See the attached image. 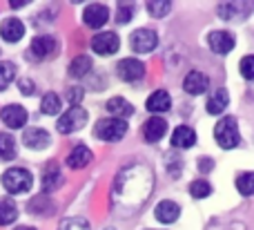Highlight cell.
Returning <instances> with one entry per match:
<instances>
[{"instance_id": "6da1fadb", "label": "cell", "mask_w": 254, "mask_h": 230, "mask_svg": "<svg viewBox=\"0 0 254 230\" xmlns=\"http://www.w3.org/2000/svg\"><path fill=\"white\" fill-rule=\"evenodd\" d=\"M154 188V174L147 165L134 163L127 165L125 170H121L119 177L114 181V197L116 204L123 206H143V201L149 197Z\"/></svg>"}, {"instance_id": "7a4b0ae2", "label": "cell", "mask_w": 254, "mask_h": 230, "mask_svg": "<svg viewBox=\"0 0 254 230\" xmlns=\"http://www.w3.org/2000/svg\"><path fill=\"white\" fill-rule=\"evenodd\" d=\"M214 139L219 141L221 148L232 150L241 143V134H239V123L234 116H225L214 125Z\"/></svg>"}, {"instance_id": "3957f363", "label": "cell", "mask_w": 254, "mask_h": 230, "mask_svg": "<svg viewBox=\"0 0 254 230\" xmlns=\"http://www.w3.org/2000/svg\"><path fill=\"white\" fill-rule=\"evenodd\" d=\"M34 183V177H31L29 170L25 168H9L7 172L2 174V188L11 195H20V192H27Z\"/></svg>"}, {"instance_id": "277c9868", "label": "cell", "mask_w": 254, "mask_h": 230, "mask_svg": "<svg viewBox=\"0 0 254 230\" xmlns=\"http://www.w3.org/2000/svg\"><path fill=\"white\" fill-rule=\"evenodd\" d=\"M127 132V121H121V119H101L94 128V134H96L101 141H121Z\"/></svg>"}, {"instance_id": "5b68a950", "label": "cell", "mask_w": 254, "mask_h": 230, "mask_svg": "<svg viewBox=\"0 0 254 230\" xmlns=\"http://www.w3.org/2000/svg\"><path fill=\"white\" fill-rule=\"evenodd\" d=\"M87 119H89L87 110H83L80 105H74V107H69V110L61 116V119H58L56 128H58V132H61V134H71V132H76V130L85 128Z\"/></svg>"}, {"instance_id": "8992f818", "label": "cell", "mask_w": 254, "mask_h": 230, "mask_svg": "<svg viewBox=\"0 0 254 230\" xmlns=\"http://www.w3.org/2000/svg\"><path fill=\"white\" fill-rule=\"evenodd\" d=\"M129 45H131V49H134L136 54H149V52H154V49H156L158 36H156V31L145 29V27H143V29H136L134 34H131Z\"/></svg>"}, {"instance_id": "52a82bcc", "label": "cell", "mask_w": 254, "mask_h": 230, "mask_svg": "<svg viewBox=\"0 0 254 230\" xmlns=\"http://www.w3.org/2000/svg\"><path fill=\"white\" fill-rule=\"evenodd\" d=\"M116 74L127 83H136V80H140L145 76V65L138 58H123L116 65Z\"/></svg>"}, {"instance_id": "ba28073f", "label": "cell", "mask_w": 254, "mask_h": 230, "mask_svg": "<svg viewBox=\"0 0 254 230\" xmlns=\"http://www.w3.org/2000/svg\"><path fill=\"white\" fill-rule=\"evenodd\" d=\"M121 47V40L114 31H103V34H96L92 38V49L101 56H110V54H116Z\"/></svg>"}, {"instance_id": "9c48e42d", "label": "cell", "mask_w": 254, "mask_h": 230, "mask_svg": "<svg viewBox=\"0 0 254 230\" xmlns=\"http://www.w3.org/2000/svg\"><path fill=\"white\" fill-rule=\"evenodd\" d=\"M83 20L87 27L98 29V27H103L110 20V9L105 4H87V9L83 11Z\"/></svg>"}, {"instance_id": "30bf717a", "label": "cell", "mask_w": 254, "mask_h": 230, "mask_svg": "<svg viewBox=\"0 0 254 230\" xmlns=\"http://www.w3.org/2000/svg\"><path fill=\"white\" fill-rule=\"evenodd\" d=\"M54 49H56V40H54L52 36H36V38L31 40L29 54L34 61H45V58H49L54 54Z\"/></svg>"}, {"instance_id": "8fae6325", "label": "cell", "mask_w": 254, "mask_h": 230, "mask_svg": "<svg viewBox=\"0 0 254 230\" xmlns=\"http://www.w3.org/2000/svg\"><path fill=\"white\" fill-rule=\"evenodd\" d=\"M22 141H25V146L31 148V150H45V148L52 143V137H49V132L43 128H29L22 134Z\"/></svg>"}, {"instance_id": "7c38bea8", "label": "cell", "mask_w": 254, "mask_h": 230, "mask_svg": "<svg viewBox=\"0 0 254 230\" xmlns=\"http://www.w3.org/2000/svg\"><path fill=\"white\" fill-rule=\"evenodd\" d=\"M0 119H2V123L7 128H13V130L22 128L27 123V110L22 105H7L0 112Z\"/></svg>"}, {"instance_id": "4fadbf2b", "label": "cell", "mask_w": 254, "mask_h": 230, "mask_svg": "<svg viewBox=\"0 0 254 230\" xmlns=\"http://www.w3.org/2000/svg\"><path fill=\"white\" fill-rule=\"evenodd\" d=\"M165 132H167V123L161 116H152V119H147L143 123V137H145V141H149V143L161 141V139L165 137Z\"/></svg>"}, {"instance_id": "5bb4252c", "label": "cell", "mask_w": 254, "mask_h": 230, "mask_svg": "<svg viewBox=\"0 0 254 230\" xmlns=\"http://www.w3.org/2000/svg\"><path fill=\"white\" fill-rule=\"evenodd\" d=\"M254 11V2H246V4H237V2H225L219 7V13L228 20H243Z\"/></svg>"}, {"instance_id": "9a60e30c", "label": "cell", "mask_w": 254, "mask_h": 230, "mask_svg": "<svg viewBox=\"0 0 254 230\" xmlns=\"http://www.w3.org/2000/svg\"><path fill=\"white\" fill-rule=\"evenodd\" d=\"M207 43H210L212 52L216 54H228L234 49V36L230 34V31H212L210 38H207Z\"/></svg>"}, {"instance_id": "2e32d148", "label": "cell", "mask_w": 254, "mask_h": 230, "mask_svg": "<svg viewBox=\"0 0 254 230\" xmlns=\"http://www.w3.org/2000/svg\"><path fill=\"white\" fill-rule=\"evenodd\" d=\"M183 87H185V92L188 94H203V92H207V87H210V78H207L205 74H201V72H190L188 76H185V80H183Z\"/></svg>"}, {"instance_id": "e0dca14e", "label": "cell", "mask_w": 254, "mask_h": 230, "mask_svg": "<svg viewBox=\"0 0 254 230\" xmlns=\"http://www.w3.org/2000/svg\"><path fill=\"white\" fill-rule=\"evenodd\" d=\"M194 143H196V132L192 128H188V125H179L174 130V134H172V146L179 148V150H188Z\"/></svg>"}, {"instance_id": "ac0fdd59", "label": "cell", "mask_w": 254, "mask_h": 230, "mask_svg": "<svg viewBox=\"0 0 254 230\" xmlns=\"http://www.w3.org/2000/svg\"><path fill=\"white\" fill-rule=\"evenodd\" d=\"M0 36H2L7 43H18V40L25 36V25H22L18 18H7L0 27Z\"/></svg>"}, {"instance_id": "d6986e66", "label": "cell", "mask_w": 254, "mask_h": 230, "mask_svg": "<svg viewBox=\"0 0 254 230\" xmlns=\"http://www.w3.org/2000/svg\"><path fill=\"white\" fill-rule=\"evenodd\" d=\"M63 186V174H61V168L56 163H47L43 172V192H54Z\"/></svg>"}, {"instance_id": "ffe728a7", "label": "cell", "mask_w": 254, "mask_h": 230, "mask_svg": "<svg viewBox=\"0 0 254 230\" xmlns=\"http://www.w3.org/2000/svg\"><path fill=\"white\" fill-rule=\"evenodd\" d=\"M92 159H94V154H92V150H89V148L76 146L74 150L69 152V156H67V165H69V168H74V170H80V168H85V165L92 163Z\"/></svg>"}, {"instance_id": "44dd1931", "label": "cell", "mask_w": 254, "mask_h": 230, "mask_svg": "<svg viewBox=\"0 0 254 230\" xmlns=\"http://www.w3.org/2000/svg\"><path fill=\"white\" fill-rule=\"evenodd\" d=\"M154 215H156V219L161 224H174L181 217V208L174 201H161L156 206V210H154Z\"/></svg>"}, {"instance_id": "7402d4cb", "label": "cell", "mask_w": 254, "mask_h": 230, "mask_svg": "<svg viewBox=\"0 0 254 230\" xmlns=\"http://www.w3.org/2000/svg\"><path fill=\"white\" fill-rule=\"evenodd\" d=\"M147 110L154 112V114H161V112H167L172 107V96L165 92V89H156L152 96L147 98Z\"/></svg>"}, {"instance_id": "603a6c76", "label": "cell", "mask_w": 254, "mask_h": 230, "mask_svg": "<svg viewBox=\"0 0 254 230\" xmlns=\"http://www.w3.org/2000/svg\"><path fill=\"white\" fill-rule=\"evenodd\" d=\"M107 110L112 112V116H114V119H121V121H125L127 116L134 114V105H131L129 101H125L123 96L110 98V101H107Z\"/></svg>"}, {"instance_id": "cb8c5ba5", "label": "cell", "mask_w": 254, "mask_h": 230, "mask_svg": "<svg viewBox=\"0 0 254 230\" xmlns=\"http://www.w3.org/2000/svg\"><path fill=\"white\" fill-rule=\"evenodd\" d=\"M228 103H230L228 89L219 87L210 94V98H207V112H210V114H221V112L228 107Z\"/></svg>"}, {"instance_id": "d4e9b609", "label": "cell", "mask_w": 254, "mask_h": 230, "mask_svg": "<svg viewBox=\"0 0 254 230\" xmlns=\"http://www.w3.org/2000/svg\"><path fill=\"white\" fill-rule=\"evenodd\" d=\"M18 208L11 199H0V226H9L11 222H16Z\"/></svg>"}, {"instance_id": "484cf974", "label": "cell", "mask_w": 254, "mask_h": 230, "mask_svg": "<svg viewBox=\"0 0 254 230\" xmlns=\"http://www.w3.org/2000/svg\"><path fill=\"white\" fill-rule=\"evenodd\" d=\"M92 70V58L85 56V54H80V56H76L74 61H71L69 65V74L76 76V78H80V76H85L87 72Z\"/></svg>"}, {"instance_id": "4316f807", "label": "cell", "mask_w": 254, "mask_h": 230, "mask_svg": "<svg viewBox=\"0 0 254 230\" xmlns=\"http://www.w3.org/2000/svg\"><path fill=\"white\" fill-rule=\"evenodd\" d=\"M16 156V141L11 134H0V159L11 161Z\"/></svg>"}, {"instance_id": "83f0119b", "label": "cell", "mask_w": 254, "mask_h": 230, "mask_svg": "<svg viewBox=\"0 0 254 230\" xmlns=\"http://www.w3.org/2000/svg\"><path fill=\"white\" fill-rule=\"evenodd\" d=\"M13 78H16V65L9 61H2L0 63V92L7 89Z\"/></svg>"}, {"instance_id": "f1b7e54d", "label": "cell", "mask_w": 254, "mask_h": 230, "mask_svg": "<svg viewBox=\"0 0 254 230\" xmlns=\"http://www.w3.org/2000/svg\"><path fill=\"white\" fill-rule=\"evenodd\" d=\"M40 110L45 112V114H58L61 112V98H58V94H54V92H49V94H45L43 96V101H40Z\"/></svg>"}, {"instance_id": "f546056e", "label": "cell", "mask_w": 254, "mask_h": 230, "mask_svg": "<svg viewBox=\"0 0 254 230\" xmlns=\"http://www.w3.org/2000/svg\"><path fill=\"white\" fill-rule=\"evenodd\" d=\"M190 195L194 197V199H205V197L212 195V186L210 181H205V179H196V181L190 183Z\"/></svg>"}, {"instance_id": "4dcf8cb0", "label": "cell", "mask_w": 254, "mask_h": 230, "mask_svg": "<svg viewBox=\"0 0 254 230\" xmlns=\"http://www.w3.org/2000/svg\"><path fill=\"white\" fill-rule=\"evenodd\" d=\"M237 188H239V192H241V195H246V197L254 195V172H243V174H239Z\"/></svg>"}, {"instance_id": "1f68e13d", "label": "cell", "mask_w": 254, "mask_h": 230, "mask_svg": "<svg viewBox=\"0 0 254 230\" xmlns=\"http://www.w3.org/2000/svg\"><path fill=\"white\" fill-rule=\"evenodd\" d=\"M170 9H172V4L165 2V0H154V2H147V11H149V16H154V18L167 16Z\"/></svg>"}, {"instance_id": "d6a6232c", "label": "cell", "mask_w": 254, "mask_h": 230, "mask_svg": "<svg viewBox=\"0 0 254 230\" xmlns=\"http://www.w3.org/2000/svg\"><path fill=\"white\" fill-rule=\"evenodd\" d=\"M58 230H89V224L83 217H69L61 224Z\"/></svg>"}, {"instance_id": "836d02e7", "label": "cell", "mask_w": 254, "mask_h": 230, "mask_svg": "<svg viewBox=\"0 0 254 230\" xmlns=\"http://www.w3.org/2000/svg\"><path fill=\"white\" fill-rule=\"evenodd\" d=\"M241 74H243V78L254 80V56H246L241 61Z\"/></svg>"}, {"instance_id": "e575fe53", "label": "cell", "mask_w": 254, "mask_h": 230, "mask_svg": "<svg viewBox=\"0 0 254 230\" xmlns=\"http://www.w3.org/2000/svg\"><path fill=\"white\" fill-rule=\"evenodd\" d=\"M131 16H134V7H131V4H121L119 13H116V20H119L121 25H125V22L129 20Z\"/></svg>"}, {"instance_id": "d590c367", "label": "cell", "mask_w": 254, "mask_h": 230, "mask_svg": "<svg viewBox=\"0 0 254 230\" xmlns=\"http://www.w3.org/2000/svg\"><path fill=\"white\" fill-rule=\"evenodd\" d=\"M83 96H85L83 87H69V89H67V101L71 103V107L78 105V103L83 101Z\"/></svg>"}, {"instance_id": "8d00e7d4", "label": "cell", "mask_w": 254, "mask_h": 230, "mask_svg": "<svg viewBox=\"0 0 254 230\" xmlns=\"http://www.w3.org/2000/svg\"><path fill=\"white\" fill-rule=\"evenodd\" d=\"M20 92L22 94H31V92H34V83H31V80H27V78H22L20 80Z\"/></svg>"}, {"instance_id": "74e56055", "label": "cell", "mask_w": 254, "mask_h": 230, "mask_svg": "<svg viewBox=\"0 0 254 230\" xmlns=\"http://www.w3.org/2000/svg\"><path fill=\"white\" fill-rule=\"evenodd\" d=\"M198 170H212V159H198Z\"/></svg>"}, {"instance_id": "f35d334b", "label": "cell", "mask_w": 254, "mask_h": 230, "mask_svg": "<svg viewBox=\"0 0 254 230\" xmlns=\"http://www.w3.org/2000/svg\"><path fill=\"white\" fill-rule=\"evenodd\" d=\"M25 2H27V0H11V7H13V9L25 7Z\"/></svg>"}, {"instance_id": "ab89813d", "label": "cell", "mask_w": 254, "mask_h": 230, "mask_svg": "<svg viewBox=\"0 0 254 230\" xmlns=\"http://www.w3.org/2000/svg\"><path fill=\"white\" fill-rule=\"evenodd\" d=\"M16 230H36V228H29V226H20V228H16Z\"/></svg>"}, {"instance_id": "60d3db41", "label": "cell", "mask_w": 254, "mask_h": 230, "mask_svg": "<svg viewBox=\"0 0 254 230\" xmlns=\"http://www.w3.org/2000/svg\"><path fill=\"white\" fill-rule=\"evenodd\" d=\"M107 230H112V228H107Z\"/></svg>"}]
</instances>
